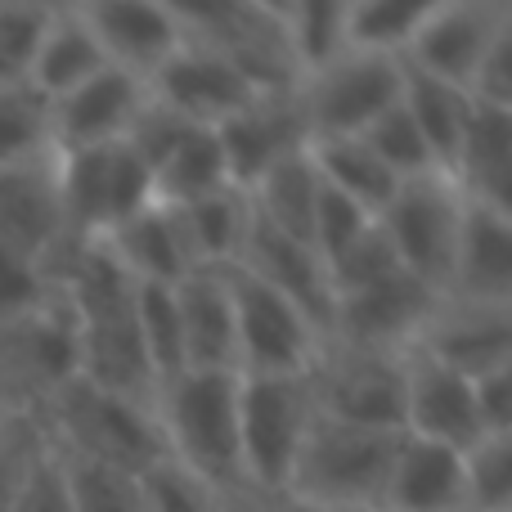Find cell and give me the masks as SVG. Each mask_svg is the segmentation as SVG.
I'll list each match as a JSON object with an SVG mask.
<instances>
[{
	"instance_id": "6da1fadb",
	"label": "cell",
	"mask_w": 512,
	"mask_h": 512,
	"mask_svg": "<svg viewBox=\"0 0 512 512\" xmlns=\"http://www.w3.org/2000/svg\"><path fill=\"white\" fill-rule=\"evenodd\" d=\"M36 418H41L50 445L68 459H86L99 468L131 472V477H140L158 459H171L158 414L149 405L90 387L86 378H72Z\"/></svg>"
},
{
	"instance_id": "7a4b0ae2",
	"label": "cell",
	"mask_w": 512,
	"mask_h": 512,
	"mask_svg": "<svg viewBox=\"0 0 512 512\" xmlns=\"http://www.w3.org/2000/svg\"><path fill=\"white\" fill-rule=\"evenodd\" d=\"M167 454L212 490H243L239 468V373H180L158 391Z\"/></svg>"
},
{
	"instance_id": "3957f363",
	"label": "cell",
	"mask_w": 512,
	"mask_h": 512,
	"mask_svg": "<svg viewBox=\"0 0 512 512\" xmlns=\"http://www.w3.org/2000/svg\"><path fill=\"white\" fill-rule=\"evenodd\" d=\"M396 445L400 432H369V427L328 423L315 414L306 445L297 454V468H292L288 495L279 504H301L319 512L378 508Z\"/></svg>"
},
{
	"instance_id": "277c9868",
	"label": "cell",
	"mask_w": 512,
	"mask_h": 512,
	"mask_svg": "<svg viewBox=\"0 0 512 512\" xmlns=\"http://www.w3.org/2000/svg\"><path fill=\"white\" fill-rule=\"evenodd\" d=\"M315 423L306 378H239V468L243 490L279 504Z\"/></svg>"
},
{
	"instance_id": "5b68a950",
	"label": "cell",
	"mask_w": 512,
	"mask_h": 512,
	"mask_svg": "<svg viewBox=\"0 0 512 512\" xmlns=\"http://www.w3.org/2000/svg\"><path fill=\"white\" fill-rule=\"evenodd\" d=\"M185 41L221 54L256 95H288L301 86L274 0H221V5H176Z\"/></svg>"
},
{
	"instance_id": "8992f818",
	"label": "cell",
	"mask_w": 512,
	"mask_h": 512,
	"mask_svg": "<svg viewBox=\"0 0 512 512\" xmlns=\"http://www.w3.org/2000/svg\"><path fill=\"white\" fill-rule=\"evenodd\" d=\"M77 378V324L54 288L41 306L0 319V400L9 409L41 414Z\"/></svg>"
},
{
	"instance_id": "52a82bcc",
	"label": "cell",
	"mask_w": 512,
	"mask_h": 512,
	"mask_svg": "<svg viewBox=\"0 0 512 512\" xmlns=\"http://www.w3.org/2000/svg\"><path fill=\"white\" fill-rule=\"evenodd\" d=\"M59 162V203L63 230L72 243L104 239L126 216L144 212L153 203V171L126 140L99 144V149L54 153Z\"/></svg>"
},
{
	"instance_id": "ba28073f",
	"label": "cell",
	"mask_w": 512,
	"mask_h": 512,
	"mask_svg": "<svg viewBox=\"0 0 512 512\" xmlns=\"http://www.w3.org/2000/svg\"><path fill=\"white\" fill-rule=\"evenodd\" d=\"M405 63L378 54H337L319 72L301 77L297 108L310 140H360L387 108L400 104Z\"/></svg>"
},
{
	"instance_id": "9c48e42d",
	"label": "cell",
	"mask_w": 512,
	"mask_h": 512,
	"mask_svg": "<svg viewBox=\"0 0 512 512\" xmlns=\"http://www.w3.org/2000/svg\"><path fill=\"white\" fill-rule=\"evenodd\" d=\"M234 306V346H239V378H306L324 333L301 315L292 301L270 292L243 270H221Z\"/></svg>"
},
{
	"instance_id": "30bf717a",
	"label": "cell",
	"mask_w": 512,
	"mask_h": 512,
	"mask_svg": "<svg viewBox=\"0 0 512 512\" xmlns=\"http://www.w3.org/2000/svg\"><path fill=\"white\" fill-rule=\"evenodd\" d=\"M315 414L328 423L369 427V432H400V400H405V355L355 351L328 342L319 346L306 373Z\"/></svg>"
},
{
	"instance_id": "8fae6325",
	"label": "cell",
	"mask_w": 512,
	"mask_h": 512,
	"mask_svg": "<svg viewBox=\"0 0 512 512\" xmlns=\"http://www.w3.org/2000/svg\"><path fill=\"white\" fill-rule=\"evenodd\" d=\"M459 221H463V194L441 171L400 180L391 203L382 207V216H378L400 270L432 283L441 297H445V279H450V256H454V239H459Z\"/></svg>"
},
{
	"instance_id": "7c38bea8",
	"label": "cell",
	"mask_w": 512,
	"mask_h": 512,
	"mask_svg": "<svg viewBox=\"0 0 512 512\" xmlns=\"http://www.w3.org/2000/svg\"><path fill=\"white\" fill-rule=\"evenodd\" d=\"M436 306H441V292L432 283L396 270L387 279L369 283V288L346 292V297L333 301L328 342L355 346V351H378V355H405L427 333Z\"/></svg>"
},
{
	"instance_id": "4fadbf2b",
	"label": "cell",
	"mask_w": 512,
	"mask_h": 512,
	"mask_svg": "<svg viewBox=\"0 0 512 512\" xmlns=\"http://www.w3.org/2000/svg\"><path fill=\"white\" fill-rule=\"evenodd\" d=\"M508 23H512L508 0H432V9L418 23L400 63L423 72V77L468 90L481 59L490 54V45L499 41V32Z\"/></svg>"
},
{
	"instance_id": "5bb4252c",
	"label": "cell",
	"mask_w": 512,
	"mask_h": 512,
	"mask_svg": "<svg viewBox=\"0 0 512 512\" xmlns=\"http://www.w3.org/2000/svg\"><path fill=\"white\" fill-rule=\"evenodd\" d=\"M400 432L418 441L445 445L454 454H468L486 441L472 400V378L445 369L427 351H405V400H400Z\"/></svg>"
},
{
	"instance_id": "9a60e30c",
	"label": "cell",
	"mask_w": 512,
	"mask_h": 512,
	"mask_svg": "<svg viewBox=\"0 0 512 512\" xmlns=\"http://www.w3.org/2000/svg\"><path fill=\"white\" fill-rule=\"evenodd\" d=\"M81 18L95 32L108 68H122L149 86V77L185 45L176 5L158 0H81Z\"/></svg>"
},
{
	"instance_id": "2e32d148",
	"label": "cell",
	"mask_w": 512,
	"mask_h": 512,
	"mask_svg": "<svg viewBox=\"0 0 512 512\" xmlns=\"http://www.w3.org/2000/svg\"><path fill=\"white\" fill-rule=\"evenodd\" d=\"M149 99H158L162 108H171V113L185 117L198 131H216L221 122H230L234 113H243V108L252 104L256 90L221 54L185 41L149 77Z\"/></svg>"
},
{
	"instance_id": "e0dca14e",
	"label": "cell",
	"mask_w": 512,
	"mask_h": 512,
	"mask_svg": "<svg viewBox=\"0 0 512 512\" xmlns=\"http://www.w3.org/2000/svg\"><path fill=\"white\" fill-rule=\"evenodd\" d=\"M144 104H149V86L140 77L122 68L95 72L90 81H81L77 90H68L50 104V149L77 153L126 140Z\"/></svg>"
},
{
	"instance_id": "ac0fdd59",
	"label": "cell",
	"mask_w": 512,
	"mask_h": 512,
	"mask_svg": "<svg viewBox=\"0 0 512 512\" xmlns=\"http://www.w3.org/2000/svg\"><path fill=\"white\" fill-rule=\"evenodd\" d=\"M212 135L221 144L230 185L239 189H252L270 167H279L283 158H292V153H301L310 144L306 117L297 108V90H288V95H256L243 113L221 122Z\"/></svg>"
},
{
	"instance_id": "d6986e66",
	"label": "cell",
	"mask_w": 512,
	"mask_h": 512,
	"mask_svg": "<svg viewBox=\"0 0 512 512\" xmlns=\"http://www.w3.org/2000/svg\"><path fill=\"white\" fill-rule=\"evenodd\" d=\"M234 270L252 274L256 283H265L270 292H279L283 301L301 310L319 333L328 337V319H333V288H328V270L319 261V252L310 243L292 239V234L265 225L261 216L252 212L248 239H243L239 265Z\"/></svg>"
},
{
	"instance_id": "ffe728a7",
	"label": "cell",
	"mask_w": 512,
	"mask_h": 512,
	"mask_svg": "<svg viewBox=\"0 0 512 512\" xmlns=\"http://www.w3.org/2000/svg\"><path fill=\"white\" fill-rule=\"evenodd\" d=\"M0 243L36 261L41 270L68 243L54 153L36 162H18V167H0Z\"/></svg>"
},
{
	"instance_id": "44dd1931",
	"label": "cell",
	"mask_w": 512,
	"mask_h": 512,
	"mask_svg": "<svg viewBox=\"0 0 512 512\" xmlns=\"http://www.w3.org/2000/svg\"><path fill=\"white\" fill-rule=\"evenodd\" d=\"M445 297L472 306H512V216L463 198Z\"/></svg>"
},
{
	"instance_id": "7402d4cb",
	"label": "cell",
	"mask_w": 512,
	"mask_h": 512,
	"mask_svg": "<svg viewBox=\"0 0 512 512\" xmlns=\"http://www.w3.org/2000/svg\"><path fill=\"white\" fill-rule=\"evenodd\" d=\"M418 351L441 360L463 378H481L512 364V306H472V301L441 297Z\"/></svg>"
},
{
	"instance_id": "603a6c76",
	"label": "cell",
	"mask_w": 512,
	"mask_h": 512,
	"mask_svg": "<svg viewBox=\"0 0 512 512\" xmlns=\"http://www.w3.org/2000/svg\"><path fill=\"white\" fill-rule=\"evenodd\" d=\"M176 319L185 346V373H239L234 306L221 270H194L176 283Z\"/></svg>"
},
{
	"instance_id": "cb8c5ba5",
	"label": "cell",
	"mask_w": 512,
	"mask_h": 512,
	"mask_svg": "<svg viewBox=\"0 0 512 512\" xmlns=\"http://www.w3.org/2000/svg\"><path fill=\"white\" fill-rule=\"evenodd\" d=\"M450 180L468 203L512 216V113L472 99L463 144L454 153Z\"/></svg>"
},
{
	"instance_id": "d4e9b609",
	"label": "cell",
	"mask_w": 512,
	"mask_h": 512,
	"mask_svg": "<svg viewBox=\"0 0 512 512\" xmlns=\"http://www.w3.org/2000/svg\"><path fill=\"white\" fill-rule=\"evenodd\" d=\"M378 508H387V512H468L463 454L400 432L396 459H391L387 490H382Z\"/></svg>"
},
{
	"instance_id": "484cf974",
	"label": "cell",
	"mask_w": 512,
	"mask_h": 512,
	"mask_svg": "<svg viewBox=\"0 0 512 512\" xmlns=\"http://www.w3.org/2000/svg\"><path fill=\"white\" fill-rule=\"evenodd\" d=\"M104 248L126 270L131 283H158V288H176L185 274H194V256H189L185 230H180L176 207L149 203L144 212L126 216L122 225L104 234Z\"/></svg>"
},
{
	"instance_id": "4316f807",
	"label": "cell",
	"mask_w": 512,
	"mask_h": 512,
	"mask_svg": "<svg viewBox=\"0 0 512 512\" xmlns=\"http://www.w3.org/2000/svg\"><path fill=\"white\" fill-rule=\"evenodd\" d=\"M104 68H108V59H104V50H99L95 32L86 27V18H81V9L54 5L50 27H45V36H41V50H36L32 72H27V86H32L45 104H54L59 95L77 90L81 81H90Z\"/></svg>"
},
{
	"instance_id": "83f0119b",
	"label": "cell",
	"mask_w": 512,
	"mask_h": 512,
	"mask_svg": "<svg viewBox=\"0 0 512 512\" xmlns=\"http://www.w3.org/2000/svg\"><path fill=\"white\" fill-rule=\"evenodd\" d=\"M180 230H185L189 256H194V270H230L239 265L243 239H248L252 225V198L248 189L225 185L216 194L198 198L189 207H176Z\"/></svg>"
},
{
	"instance_id": "f1b7e54d",
	"label": "cell",
	"mask_w": 512,
	"mask_h": 512,
	"mask_svg": "<svg viewBox=\"0 0 512 512\" xmlns=\"http://www.w3.org/2000/svg\"><path fill=\"white\" fill-rule=\"evenodd\" d=\"M400 104H405V113L414 117V126H418V135H423L427 153H432L436 171L450 176L454 153H459L463 131H468V117H472V95L463 86H450V81H436V77H423V72L405 68Z\"/></svg>"
},
{
	"instance_id": "f546056e",
	"label": "cell",
	"mask_w": 512,
	"mask_h": 512,
	"mask_svg": "<svg viewBox=\"0 0 512 512\" xmlns=\"http://www.w3.org/2000/svg\"><path fill=\"white\" fill-rule=\"evenodd\" d=\"M248 198H252V212L265 225L310 243V221H315V203H319V171L310 162V144L301 153H292V158H283L279 167L265 171L248 189Z\"/></svg>"
},
{
	"instance_id": "4dcf8cb0",
	"label": "cell",
	"mask_w": 512,
	"mask_h": 512,
	"mask_svg": "<svg viewBox=\"0 0 512 512\" xmlns=\"http://www.w3.org/2000/svg\"><path fill=\"white\" fill-rule=\"evenodd\" d=\"M310 162H315L319 180L351 203H360L369 216H382L391 203L400 180L364 149V140H310Z\"/></svg>"
},
{
	"instance_id": "1f68e13d",
	"label": "cell",
	"mask_w": 512,
	"mask_h": 512,
	"mask_svg": "<svg viewBox=\"0 0 512 512\" xmlns=\"http://www.w3.org/2000/svg\"><path fill=\"white\" fill-rule=\"evenodd\" d=\"M301 77L346 54V0H274Z\"/></svg>"
},
{
	"instance_id": "d6a6232c",
	"label": "cell",
	"mask_w": 512,
	"mask_h": 512,
	"mask_svg": "<svg viewBox=\"0 0 512 512\" xmlns=\"http://www.w3.org/2000/svg\"><path fill=\"white\" fill-rule=\"evenodd\" d=\"M432 0H346V50L405 59Z\"/></svg>"
},
{
	"instance_id": "836d02e7",
	"label": "cell",
	"mask_w": 512,
	"mask_h": 512,
	"mask_svg": "<svg viewBox=\"0 0 512 512\" xmlns=\"http://www.w3.org/2000/svg\"><path fill=\"white\" fill-rule=\"evenodd\" d=\"M230 185V171H225L221 144L212 131H194L158 171H153V203L162 207H189L198 198L216 194V189Z\"/></svg>"
},
{
	"instance_id": "e575fe53",
	"label": "cell",
	"mask_w": 512,
	"mask_h": 512,
	"mask_svg": "<svg viewBox=\"0 0 512 512\" xmlns=\"http://www.w3.org/2000/svg\"><path fill=\"white\" fill-rule=\"evenodd\" d=\"M135 324L149 355V369L158 378V391L171 378L185 373V346H180V319H176V292L158 283H135Z\"/></svg>"
},
{
	"instance_id": "d590c367",
	"label": "cell",
	"mask_w": 512,
	"mask_h": 512,
	"mask_svg": "<svg viewBox=\"0 0 512 512\" xmlns=\"http://www.w3.org/2000/svg\"><path fill=\"white\" fill-rule=\"evenodd\" d=\"M50 153V104L32 86H0V167Z\"/></svg>"
},
{
	"instance_id": "8d00e7d4",
	"label": "cell",
	"mask_w": 512,
	"mask_h": 512,
	"mask_svg": "<svg viewBox=\"0 0 512 512\" xmlns=\"http://www.w3.org/2000/svg\"><path fill=\"white\" fill-rule=\"evenodd\" d=\"M50 14L54 5L41 0H0V86H27Z\"/></svg>"
},
{
	"instance_id": "74e56055",
	"label": "cell",
	"mask_w": 512,
	"mask_h": 512,
	"mask_svg": "<svg viewBox=\"0 0 512 512\" xmlns=\"http://www.w3.org/2000/svg\"><path fill=\"white\" fill-rule=\"evenodd\" d=\"M45 450H50V436H45L41 418L27 414V409H9L5 423H0V512H14Z\"/></svg>"
},
{
	"instance_id": "f35d334b",
	"label": "cell",
	"mask_w": 512,
	"mask_h": 512,
	"mask_svg": "<svg viewBox=\"0 0 512 512\" xmlns=\"http://www.w3.org/2000/svg\"><path fill=\"white\" fill-rule=\"evenodd\" d=\"M468 512H512V436H486L463 454Z\"/></svg>"
},
{
	"instance_id": "ab89813d",
	"label": "cell",
	"mask_w": 512,
	"mask_h": 512,
	"mask_svg": "<svg viewBox=\"0 0 512 512\" xmlns=\"http://www.w3.org/2000/svg\"><path fill=\"white\" fill-rule=\"evenodd\" d=\"M360 140H364V149H369L373 158H378L396 180H414V176H427V171H436L432 153H427L423 135H418L414 117L405 113V104L387 108V113H382L378 122H373L369 131L360 135Z\"/></svg>"
},
{
	"instance_id": "60d3db41",
	"label": "cell",
	"mask_w": 512,
	"mask_h": 512,
	"mask_svg": "<svg viewBox=\"0 0 512 512\" xmlns=\"http://www.w3.org/2000/svg\"><path fill=\"white\" fill-rule=\"evenodd\" d=\"M59 463L63 481H68L72 512H144L140 486H135L131 472L99 468V463L68 459V454H59Z\"/></svg>"
},
{
	"instance_id": "b9f144b4",
	"label": "cell",
	"mask_w": 512,
	"mask_h": 512,
	"mask_svg": "<svg viewBox=\"0 0 512 512\" xmlns=\"http://www.w3.org/2000/svg\"><path fill=\"white\" fill-rule=\"evenodd\" d=\"M135 486H140L144 512H216L221 504V490H212L189 468H180L176 459H158L153 468H144Z\"/></svg>"
},
{
	"instance_id": "7bdbcfd3",
	"label": "cell",
	"mask_w": 512,
	"mask_h": 512,
	"mask_svg": "<svg viewBox=\"0 0 512 512\" xmlns=\"http://www.w3.org/2000/svg\"><path fill=\"white\" fill-rule=\"evenodd\" d=\"M324 270H328V288H333V301H337V297H346V292H360V288H369V283L396 274L400 261H396V252H391L382 225L373 221L369 230H364L342 256H333Z\"/></svg>"
},
{
	"instance_id": "ee69618b",
	"label": "cell",
	"mask_w": 512,
	"mask_h": 512,
	"mask_svg": "<svg viewBox=\"0 0 512 512\" xmlns=\"http://www.w3.org/2000/svg\"><path fill=\"white\" fill-rule=\"evenodd\" d=\"M373 221H378V216H369L360 203H351L346 194H337V189H328L324 180H319V203H315V221H310V248L328 265L333 256H342L351 248Z\"/></svg>"
},
{
	"instance_id": "f6af8a7d",
	"label": "cell",
	"mask_w": 512,
	"mask_h": 512,
	"mask_svg": "<svg viewBox=\"0 0 512 512\" xmlns=\"http://www.w3.org/2000/svg\"><path fill=\"white\" fill-rule=\"evenodd\" d=\"M194 131H198V126H189L185 117H176L171 108H162L158 99H149V104L140 108V117H135V126L126 131V144L140 153L144 167L158 171L162 162H167L171 153H176Z\"/></svg>"
},
{
	"instance_id": "bcb514c9",
	"label": "cell",
	"mask_w": 512,
	"mask_h": 512,
	"mask_svg": "<svg viewBox=\"0 0 512 512\" xmlns=\"http://www.w3.org/2000/svg\"><path fill=\"white\" fill-rule=\"evenodd\" d=\"M50 292H54V283L45 279L41 265L9 252L5 243H0V319H14V315H23V310L41 306Z\"/></svg>"
},
{
	"instance_id": "7dc6e473",
	"label": "cell",
	"mask_w": 512,
	"mask_h": 512,
	"mask_svg": "<svg viewBox=\"0 0 512 512\" xmlns=\"http://www.w3.org/2000/svg\"><path fill=\"white\" fill-rule=\"evenodd\" d=\"M468 95L486 108H508L512 113V23L499 32V41L490 45V54L481 59Z\"/></svg>"
},
{
	"instance_id": "c3c4849f",
	"label": "cell",
	"mask_w": 512,
	"mask_h": 512,
	"mask_svg": "<svg viewBox=\"0 0 512 512\" xmlns=\"http://www.w3.org/2000/svg\"><path fill=\"white\" fill-rule=\"evenodd\" d=\"M14 512H72V499H68V481H63V463H59V450H45L41 463L32 468L27 477L23 495H18Z\"/></svg>"
},
{
	"instance_id": "681fc988",
	"label": "cell",
	"mask_w": 512,
	"mask_h": 512,
	"mask_svg": "<svg viewBox=\"0 0 512 512\" xmlns=\"http://www.w3.org/2000/svg\"><path fill=\"white\" fill-rule=\"evenodd\" d=\"M472 400L486 436H512V364L472 378Z\"/></svg>"
},
{
	"instance_id": "f907efd6",
	"label": "cell",
	"mask_w": 512,
	"mask_h": 512,
	"mask_svg": "<svg viewBox=\"0 0 512 512\" xmlns=\"http://www.w3.org/2000/svg\"><path fill=\"white\" fill-rule=\"evenodd\" d=\"M216 512H279V504H270V499H256V495H248V490H234V495H221Z\"/></svg>"
},
{
	"instance_id": "816d5d0a",
	"label": "cell",
	"mask_w": 512,
	"mask_h": 512,
	"mask_svg": "<svg viewBox=\"0 0 512 512\" xmlns=\"http://www.w3.org/2000/svg\"><path fill=\"white\" fill-rule=\"evenodd\" d=\"M279 512H319V508H301V504H279Z\"/></svg>"
},
{
	"instance_id": "f5cc1de1",
	"label": "cell",
	"mask_w": 512,
	"mask_h": 512,
	"mask_svg": "<svg viewBox=\"0 0 512 512\" xmlns=\"http://www.w3.org/2000/svg\"><path fill=\"white\" fill-rule=\"evenodd\" d=\"M5 414H9V405H5V400H0V423H5Z\"/></svg>"
},
{
	"instance_id": "db71d44e",
	"label": "cell",
	"mask_w": 512,
	"mask_h": 512,
	"mask_svg": "<svg viewBox=\"0 0 512 512\" xmlns=\"http://www.w3.org/2000/svg\"><path fill=\"white\" fill-rule=\"evenodd\" d=\"M360 512H387V508H360Z\"/></svg>"
}]
</instances>
